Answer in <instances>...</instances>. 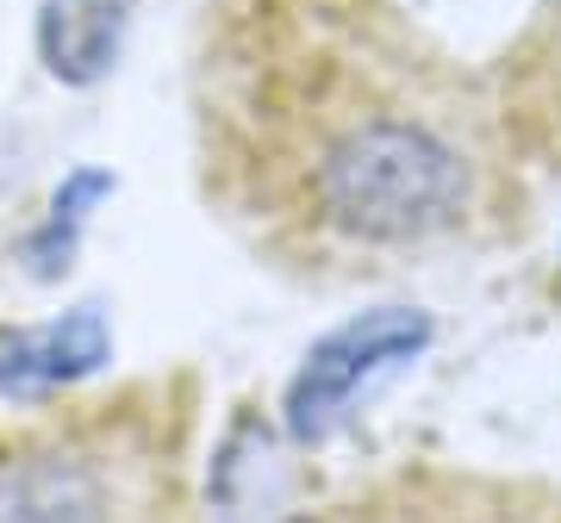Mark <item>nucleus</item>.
<instances>
[{"label": "nucleus", "instance_id": "1", "mask_svg": "<svg viewBox=\"0 0 561 523\" xmlns=\"http://www.w3.org/2000/svg\"><path fill=\"white\" fill-rule=\"evenodd\" d=\"M194 143L219 219L306 287H368L524 224L512 119L400 0H206Z\"/></svg>", "mask_w": 561, "mask_h": 523}, {"label": "nucleus", "instance_id": "2", "mask_svg": "<svg viewBox=\"0 0 561 523\" xmlns=\"http://www.w3.org/2000/svg\"><path fill=\"white\" fill-rule=\"evenodd\" d=\"M0 523H201L187 381H131L0 430Z\"/></svg>", "mask_w": 561, "mask_h": 523}, {"label": "nucleus", "instance_id": "3", "mask_svg": "<svg viewBox=\"0 0 561 523\" xmlns=\"http://www.w3.org/2000/svg\"><path fill=\"white\" fill-rule=\"evenodd\" d=\"M306 523H561V492L493 467L405 462L337 492Z\"/></svg>", "mask_w": 561, "mask_h": 523}, {"label": "nucleus", "instance_id": "4", "mask_svg": "<svg viewBox=\"0 0 561 523\" xmlns=\"http://www.w3.org/2000/svg\"><path fill=\"white\" fill-rule=\"evenodd\" d=\"M424 318H400V312H375V318L350 324L324 342L319 356H306L294 399H287V423L300 443H319L343 423V411L356 405V386H368V374H381L393 362H412L424 349Z\"/></svg>", "mask_w": 561, "mask_h": 523}, {"label": "nucleus", "instance_id": "5", "mask_svg": "<svg viewBox=\"0 0 561 523\" xmlns=\"http://www.w3.org/2000/svg\"><path fill=\"white\" fill-rule=\"evenodd\" d=\"M101 362H106V324L94 305H81L57 324H32V330L0 337V393L38 399V393H57L81 374H94Z\"/></svg>", "mask_w": 561, "mask_h": 523}, {"label": "nucleus", "instance_id": "6", "mask_svg": "<svg viewBox=\"0 0 561 523\" xmlns=\"http://www.w3.org/2000/svg\"><path fill=\"white\" fill-rule=\"evenodd\" d=\"M138 0H44L38 13V50L44 69L62 81H94L113 69Z\"/></svg>", "mask_w": 561, "mask_h": 523}]
</instances>
